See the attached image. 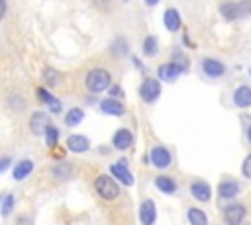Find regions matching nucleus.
Returning a JSON list of instances; mask_svg holds the SVG:
<instances>
[{"mask_svg": "<svg viewBox=\"0 0 251 225\" xmlns=\"http://www.w3.org/2000/svg\"><path fill=\"white\" fill-rule=\"evenodd\" d=\"M37 98L43 102V104H47L49 106V110L53 112V113H59L61 110H63V106H61V102L47 90V88H37Z\"/></svg>", "mask_w": 251, "mask_h": 225, "instance_id": "13", "label": "nucleus"}, {"mask_svg": "<svg viewBox=\"0 0 251 225\" xmlns=\"http://www.w3.org/2000/svg\"><path fill=\"white\" fill-rule=\"evenodd\" d=\"M6 10H8V6H6V0H0V20L6 16Z\"/></svg>", "mask_w": 251, "mask_h": 225, "instance_id": "36", "label": "nucleus"}, {"mask_svg": "<svg viewBox=\"0 0 251 225\" xmlns=\"http://www.w3.org/2000/svg\"><path fill=\"white\" fill-rule=\"evenodd\" d=\"M190 192H192V198H194V200H198V202H208V200H210V196H212L210 186H208L206 182H202V180L192 182Z\"/></svg>", "mask_w": 251, "mask_h": 225, "instance_id": "14", "label": "nucleus"}, {"mask_svg": "<svg viewBox=\"0 0 251 225\" xmlns=\"http://www.w3.org/2000/svg\"><path fill=\"white\" fill-rule=\"evenodd\" d=\"M157 219V207L153 200H143L139 205V221L141 225H153Z\"/></svg>", "mask_w": 251, "mask_h": 225, "instance_id": "6", "label": "nucleus"}, {"mask_svg": "<svg viewBox=\"0 0 251 225\" xmlns=\"http://www.w3.org/2000/svg\"><path fill=\"white\" fill-rule=\"evenodd\" d=\"M67 149H69L71 153L80 155V153H86V151L90 149V141H88V137H84V135H80V133H73V135H69V139H67Z\"/></svg>", "mask_w": 251, "mask_h": 225, "instance_id": "7", "label": "nucleus"}, {"mask_svg": "<svg viewBox=\"0 0 251 225\" xmlns=\"http://www.w3.org/2000/svg\"><path fill=\"white\" fill-rule=\"evenodd\" d=\"M233 104L237 108H249L251 106V88L249 86H239L235 92H233Z\"/></svg>", "mask_w": 251, "mask_h": 225, "instance_id": "16", "label": "nucleus"}, {"mask_svg": "<svg viewBox=\"0 0 251 225\" xmlns=\"http://www.w3.org/2000/svg\"><path fill=\"white\" fill-rule=\"evenodd\" d=\"M186 217H188L190 225H208V215L198 207H188Z\"/></svg>", "mask_w": 251, "mask_h": 225, "instance_id": "22", "label": "nucleus"}, {"mask_svg": "<svg viewBox=\"0 0 251 225\" xmlns=\"http://www.w3.org/2000/svg\"><path fill=\"white\" fill-rule=\"evenodd\" d=\"M171 160H173V157H171L169 149L163 147V145H155V147L149 151V162H151L155 168H159V170L169 168V166H171Z\"/></svg>", "mask_w": 251, "mask_h": 225, "instance_id": "3", "label": "nucleus"}, {"mask_svg": "<svg viewBox=\"0 0 251 225\" xmlns=\"http://www.w3.org/2000/svg\"><path fill=\"white\" fill-rule=\"evenodd\" d=\"M241 172H243L245 178H251V155L245 157V160H243V164H241Z\"/></svg>", "mask_w": 251, "mask_h": 225, "instance_id": "32", "label": "nucleus"}, {"mask_svg": "<svg viewBox=\"0 0 251 225\" xmlns=\"http://www.w3.org/2000/svg\"><path fill=\"white\" fill-rule=\"evenodd\" d=\"M100 110L108 115H122L124 113V104H120L116 98H106L100 102Z\"/></svg>", "mask_w": 251, "mask_h": 225, "instance_id": "19", "label": "nucleus"}, {"mask_svg": "<svg viewBox=\"0 0 251 225\" xmlns=\"http://www.w3.org/2000/svg\"><path fill=\"white\" fill-rule=\"evenodd\" d=\"M71 176H73V164H69V162H61L53 168V178L59 182H67Z\"/></svg>", "mask_w": 251, "mask_h": 225, "instance_id": "21", "label": "nucleus"}, {"mask_svg": "<svg viewBox=\"0 0 251 225\" xmlns=\"http://www.w3.org/2000/svg\"><path fill=\"white\" fill-rule=\"evenodd\" d=\"M153 182H155V186H157L163 194H175V192H176V182H175L171 176H157Z\"/></svg>", "mask_w": 251, "mask_h": 225, "instance_id": "20", "label": "nucleus"}, {"mask_svg": "<svg viewBox=\"0 0 251 225\" xmlns=\"http://www.w3.org/2000/svg\"><path fill=\"white\" fill-rule=\"evenodd\" d=\"M180 72H182V70H180L175 63H165V65L159 67V72H157V74H159V78L165 80V82H175V80L180 76Z\"/></svg>", "mask_w": 251, "mask_h": 225, "instance_id": "12", "label": "nucleus"}, {"mask_svg": "<svg viewBox=\"0 0 251 225\" xmlns=\"http://www.w3.org/2000/svg\"><path fill=\"white\" fill-rule=\"evenodd\" d=\"M249 74H251V70H249Z\"/></svg>", "mask_w": 251, "mask_h": 225, "instance_id": "39", "label": "nucleus"}, {"mask_svg": "<svg viewBox=\"0 0 251 225\" xmlns=\"http://www.w3.org/2000/svg\"><path fill=\"white\" fill-rule=\"evenodd\" d=\"M6 102H8V108H12V110H24L25 108V102L20 96H10Z\"/></svg>", "mask_w": 251, "mask_h": 225, "instance_id": "31", "label": "nucleus"}, {"mask_svg": "<svg viewBox=\"0 0 251 225\" xmlns=\"http://www.w3.org/2000/svg\"><path fill=\"white\" fill-rule=\"evenodd\" d=\"M251 14V0H241L237 2V18L249 16Z\"/></svg>", "mask_w": 251, "mask_h": 225, "instance_id": "30", "label": "nucleus"}, {"mask_svg": "<svg viewBox=\"0 0 251 225\" xmlns=\"http://www.w3.org/2000/svg\"><path fill=\"white\" fill-rule=\"evenodd\" d=\"M82 119H84V112H82L80 108H71V110L67 112V115H65V123H67L69 127L78 125Z\"/></svg>", "mask_w": 251, "mask_h": 225, "instance_id": "24", "label": "nucleus"}, {"mask_svg": "<svg viewBox=\"0 0 251 225\" xmlns=\"http://www.w3.org/2000/svg\"><path fill=\"white\" fill-rule=\"evenodd\" d=\"M157 49H159L157 39H155L153 35L145 37V41H143V53H145L147 57H153V55H157Z\"/></svg>", "mask_w": 251, "mask_h": 225, "instance_id": "26", "label": "nucleus"}, {"mask_svg": "<svg viewBox=\"0 0 251 225\" xmlns=\"http://www.w3.org/2000/svg\"><path fill=\"white\" fill-rule=\"evenodd\" d=\"M247 141L251 143V125H249V129H247Z\"/></svg>", "mask_w": 251, "mask_h": 225, "instance_id": "38", "label": "nucleus"}, {"mask_svg": "<svg viewBox=\"0 0 251 225\" xmlns=\"http://www.w3.org/2000/svg\"><path fill=\"white\" fill-rule=\"evenodd\" d=\"M245 215H247V209L241 203H229L224 207V221L227 225H241Z\"/></svg>", "mask_w": 251, "mask_h": 225, "instance_id": "5", "label": "nucleus"}, {"mask_svg": "<svg viewBox=\"0 0 251 225\" xmlns=\"http://www.w3.org/2000/svg\"><path fill=\"white\" fill-rule=\"evenodd\" d=\"M16 225H33V223H31V217H27V215H22V217H18Z\"/></svg>", "mask_w": 251, "mask_h": 225, "instance_id": "34", "label": "nucleus"}, {"mask_svg": "<svg viewBox=\"0 0 251 225\" xmlns=\"http://www.w3.org/2000/svg\"><path fill=\"white\" fill-rule=\"evenodd\" d=\"M163 22H165V27H167L169 31H178L180 25H182V22H180V14H178L175 8H169V10L165 12Z\"/></svg>", "mask_w": 251, "mask_h": 225, "instance_id": "17", "label": "nucleus"}, {"mask_svg": "<svg viewBox=\"0 0 251 225\" xmlns=\"http://www.w3.org/2000/svg\"><path fill=\"white\" fill-rule=\"evenodd\" d=\"M171 63H175L180 70H186V68H188V61H186V57L180 53V49H175V51H173V61H171Z\"/></svg>", "mask_w": 251, "mask_h": 225, "instance_id": "27", "label": "nucleus"}, {"mask_svg": "<svg viewBox=\"0 0 251 225\" xmlns=\"http://www.w3.org/2000/svg\"><path fill=\"white\" fill-rule=\"evenodd\" d=\"M10 164H12V158H10V157H2V158H0V172H4Z\"/></svg>", "mask_w": 251, "mask_h": 225, "instance_id": "33", "label": "nucleus"}, {"mask_svg": "<svg viewBox=\"0 0 251 225\" xmlns=\"http://www.w3.org/2000/svg\"><path fill=\"white\" fill-rule=\"evenodd\" d=\"M110 94L112 96H122V88L116 84V86H110Z\"/></svg>", "mask_w": 251, "mask_h": 225, "instance_id": "35", "label": "nucleus"}, {"mask_svg": "<svg viewBox=\"0 0 251 225\" xmlns=\"http://www.w3.org/2000/svg\"><path fill=\"white\" fill-rule=\"evenodd\" d=\"M131 143H133V135H131V131L126 129V127L118 129V131L114 133V137H112V145H114L118 151H126V149H129Z\"/></svg>", "mask_w": 251, "mask_h": 225, "instance_id": "10", "label": "nucleus"}, {"mask_svg": "<svg viewBox=\"0 0 251 225\" xmlns=\"http://www.w3.org/2000/svg\"><path fill=\"white\" fill-rule=\"evenodd\" d=\"M220 14L226 18V20H235L237 18V2H231V0H226L220 4Z\"/></svg>", "mask_w": 251, "mask_h": 225, "instance_id": "23", "label": "nucleus"}, {"mask_svg": "<svg viewBox=\"0 0 251 225\" xmlns=\"http://www.w3.org/2000/svg\"><path fill=\"white\" fill-rule=\"evenodd\" d=\"M49 125V117H47V113L45 112H33L31 113V117H29V129H31V133L33 135H43V131H45V127Z\"/></svg>", "mask_w": 251, "mask_h": 225, "instance_id": "9", "label": "nucleus"}, {"mask_svg": "<svg viewBox=\"0 0 251 225\" xmlns=\"http://www.w3.org/2000/svg\"><path fill=\"white\" fill-rule=\"evenodd\" d=\"M202 70H204L208 76L218 78V76H224L226 67H224V63H220V61H216V59H204V61H202Z\"/></svg>", "mask_w": 251, "mask_h": 225, "instance_id": "11", "label": "nucleus"}, {"mask_svg": "<svg viewBox=\"0 0 251 225\" xmlns=\"http://www.w3.org/2000/svg\"><path fill=\"white\" fill-rule=\"evenodd\" d=\"M237 192H239V184L235 180H224L218 186V194L222 200H231L237 196Z\"/></svg>", "mask_w": 251, "mask_h": 225, "instance_id": "15", "label": "nucleus"}, {"mask_svg": "<svg viewBox=\"0 0 251 225\" xmlns=\"http://www.w3.org/2000/svg\"><path fill=\"white\" fill-rule=\"evenodd\" d=\"M43 78H45V82H47L49 86H53V84H57V82H59V72H57L55 68L47 67V68L43 70Z\"/></svg>", "mask_w": 251, "mask_h": 225, "instance_id": "29", "label": "nucleus"}, {"mask_svg": "<svg viewBox=\"0 0 251 225\" xmlns=\"http://www.w3.org/2000/svg\"><path fill=\"white\" fill-rule=\"evenodd\" d=\"M43 135H45V143H47V147L53 149V147L57 145V141H59V129H57L53 123H49V125L45 127Z\"/></svg>", "mask_w": 251, "mask_h": 225, "instance_id": "25", "label": "nucleus"}, {"mask_svg": "<svg viewBox=\"0 0 251 225\" xmlns=\"http://www.w3.org/2000/svg\"><path fill=\"white\" fill-rule=\"evenodd\" d=\"M145 4H147V6H157L159 0H145Z\"/></svg>", "mask_w": 251, "mask_h": 225, "instance_id": "37", "label": "nucleus"}, {"mask_svg": "<svg viewBox=\"0 0 251 225\" xmlns=\"http://www.w3.org/2000/svg\"><path fill=\"white\" fill-rule=\"evenodd\" d=\"M110 172L118 178V182H122V184H126V186H133V174L127 170L126 158H122L120 162H114V164L110 166Z\"/></svg>", "mask_w": 251, "mask_h": 225, "instance_id": "8", "label": "nucleus"}, {"mask_svg": "<svg viewBox=\"0 0 251 225\" xmlns=\"http://www.w3.org/2000/svg\"><path fill=\"white\" fill-rule=\"evenodd\" d=\"M139 96H141L147 104L155 102V100L161 96V84H159V80H157V78H145V80L141 82V86H139Z\"/></svg>", "mask_w": 251, "mask_h": 225, "instance_id": "4", "label": "nucleus"}, {"mask_svg": "<svg viewBox=\"0 0 251 225\" xmlns=\"http://www.w3.org/2000/svg\"><path fill=\"white\" fill-rule=\"evenodd\" d=\"M12 211H14V196H12V194H8V196L2 200V207H0V213H2L4 217H8Z\"/></svg>", "mask_w": 251, "mask_h": 225, "instance_id": "28", "label": "nucleus"}, {"mask_svg": "<svg viewBox=\"0 0 251 225\" xmlns=\"http://www.w3.org/2000/svg\"><path fill=\"white\" fill-rule=\"evenodd\" d=\"M84 82H86L88 92L98 94V92H104V90L110 88V84H112V76H110V72H108L106 68H92V70H88Z\"/></svg>", "mask_w": 251, "mask_h": 225, "instance_id": "1", "label": "nucleus"}, {"mask_svg": "<svg viewBox=\"0 0 251 225\" xmlns=\"http://www.w3.org/2000/svg\"><path fill=\"white\" fill-rule=\"evenodd\" d=\"M94 190H96L98 196H100L102 200H106V202H112V200H116V198L120 196V186H118V182H116L112 176H108V174H98V176L94 178Z\"/></svg>", "mask_w": 251, "mask_h": 225, "instance_id": "2", "label": "nucleus"}, {"mask_svg": "<svg viewBox=\"0 0 251 225\" xmlns=\"http://www.w3.org/2000/svg\"><path fill=\"white\" fill-rule=\"evenodd\" d=\"M31 172H33V160H29V158H24V160H20V162L14 166V170H12V176H14L16 180H24V178H27Z\"/></svg>", "mask_w": 251, "mask_h": 225, "instance_id": "18", "label": "nucleus"}]
</instances>
